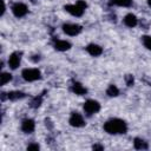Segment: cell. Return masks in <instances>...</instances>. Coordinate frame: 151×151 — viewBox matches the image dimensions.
Here are the masks:
<instances>
[{
	"label": "cell",
	"mask_w": 151,
	"mask_h": 151,
	"mask_svg": "<svg viewBox=\"0 0 151 151\" xmlns=\"http://www.w3.org/2000/svg\"><path fill=\"white\" fill-rule=\"evenodd\" d=\"M104 131L109 134H125L127 132V124L120 118H111L104 123Z\"/></svg>",
	"instance_id": "6da1fadb"
},
{
	"label": "cell",
	"mask_w": 151,
	"mask_h": 151,
	"mask_svg": "<svg viewBox=\"0 0 151 151\" xmlns=\"http://www.w3.org/2000/svg\"><path fill=\"white\" fill-rule=\"evenodd\" d=\"M86 8H87V4L85 0H78L76 4H68L64 6V9L68 14H71L72 17H77V18L81 17Z\"/></svg>",
	"instance_id": "7a4b0ae2"
},
{
	"label": "cell",
	"mask_w": 151,
	"mask_h": 151,
	"mask_svg": "<svg viewBox=\"0 0 151 151\" xmlns=\"http://www.w3.org/2000/svg\"><path fill=\"white\" fill-rule=\"evenodd\" d=\"M21 77L25 81L32 83V81H37V80L41 79V72H40V70H38L35 67L24 68L21 72Z\"/></svg>",
	"instance_id": "3957f363"
},
{
	"label": "cell",
	"mask_w": 151,
	"mask_h": 151,
	"mask_svg": "<svg viewBox=\"0 0 151 151\" xmlns=\"http://www.w3.org/2000/svg\"><path fill=\"white\" fill-rule=\"evenodd\" d=\"M83 110L87 117H91L100 111V104L94 99H87L83 105Z\"/></svg>",
	"instance_id": "277c9868"
},
{
	"label": "cell",
	"mask_w": 151,
	"mask_h": 151,
	"mask_svg": "<svg viewBox=\"0 0 151 151\" xmlns=\"http://www.w3.org/2000/svg\"><path fill=\"white\" fill-rule=\"evenodd\" d=\"M61 29H63V32H64L66 35L76 37V35H78V34L81 33L83 27H81L79 24H74V22H65V24L61 26Z\"/></svg>",
	"instance_id": "5b68a950"
},
{
	"label": "cell",
	"mask_w": 151,
	"mask_h": 151,
	"mask_svg": "<svg viewBox=\"0 0 151 151\" xmlns=\"http://www.w3.org/2000/svg\"><path fill=\"white\" fill-rule=\"evenodd\" d=\"M21 58H22V52L15 51V52L11 53L8 57V60H7L8 67L11 70H17L21 64Z\"/></svg>",
	"instance_id": "8992f818"
},
{
	"label": "cell",
	"mask_w": 151,
	"mask_h": 151,
	"mask_svg": "<svg viewBox=\"0 0 151 151\" xmlns=\"http://www.w3.org/2000/svg\"><path fill=\"white\" fill-rule=\"evenodd\" d=\"M11 11L15 18H24L28 13V7L24 2H15L11 7Z\"/></svg>",
	"instance_id": "52a82bcc"
},
{
	"label": "cell",
	"mask_w": 151,
	"mask_h": 151,
	"mask_svg": "<svg viewBox=\"0 0 151 151\" xmlns=\"http://www.w3.org/2000/svg\"><path fill=\"white\" fill-rule=\"evenodd\" d=\"M68 124L72 127H83V126L86 125L83 114L79 113V112H72L71 113V116L68 118Z\"/></svg>",
	"instance_id": "ba28073f"
},
{
	"label": "cell",
	"mask_w": 151,
	"mask_h": 151,
	"mask_svg": "<svg viewBox=\"0 0 151 151\" xmlns=\"http://www.w3.org/2000/svg\"><path fill=\"white\" fill-rule=\"evenodd\" d=\"M53 47H54V50H57V51H59V52H65V51H68V50L72 47V44H71L68 40L57 39V40H54V42H53Z\"/></svg>",
	"instance_id": "9c48e42d"
},
{
	"label": "cell",
	"mask_w": 151,
	"mask_h": 151,
	"mask_svg": "<svg viewBox=\"0 0 151 151\" xmlns=\"http://www.w3.org/2000/svg\"><path fill=\"white\" fill-rule=\"evenodd\" d=\"M35 130V122L31 118H26L21 122V131L24 133H32Z\"/></svg>",
	"instance_id": "30bf717a"
},
{
	"label": "cell",
	"mask_w": 151,
	"mask_h": 151,
	"mask_svg": "<svg viewBox=\"0 0 151 151\" xmlns=\"http://www.w3.org/2000/svg\"><path fill=\"white\" fill-rule=\"evenodd\" d=\"M85 50L91 57H99L103 54V47L98 44H88Z\"/></svg>",
	"instance_id": "8fae6325"
},
{
	"label": "cell",
	"mask_w": 151,
	"mask_h": 151,
	"mask_svg": "<svg viewBox=\"0 0 151 151\" xmlns=\"http://www.w3.org/2000/svg\"><path fill=\"white\" fill-rule=\"evenodd\" d=\"M123 22H124V25H125L126 27L133 28V27H136V26L138 25V18H137L133 13H127V14L124 17V19H123Z\"/></svg>",
	"instance_id": "7c38bea8"
},
{
	"label": "cell",
	"mask_w": 151,
	"mask_h": 151,
	"mask_svg": "<svg viewBox=\"0 0 151 151\" xmlns=\"http://www.w3.org/2000/svg\"><path fill=\"white\" fill-rule=\"evenodd\" d=\"M71 91H72L74 94H77V96H83V94H85V93L87 92V88H86L81 83L76 81V83H73V84L71 85Z\"/></svg>",
	"instance_id": "4fadbf2b"
},
{
	"label": "cell",
	"mask_w": 151,
	"mask_h": 151,
	"mask_svg": "<svg viewBox=\"0 0 151 151\" xmlns=\"http://www.w3.org/2000/svg\"><path fill=\"white\" fill-rule=\"evenodd\" d=\"M133 146L137 150H146L149 147L147 146V142H145L144 139H142L139 137H137V138L133 139Z\"/></svg>",
	"instance_id": "5bb4252c"
},
{
	"label": "cell",
	"mask_w": 151,
	"mask_h": 151,
	"mask_svg": "<svg viewBox=\"0 0 151 151\" xmlns=\"http://www.w3.org/2000/svg\"><path fill=\"white\" fill-rule=\"evenodd\" d=\"M7 96H8L7 99H9V100H19V99H22L26 97V94L21 91H9L7 93Z\"/></svg>",
	"instance_id": "9a60e30c"
},
{
	"label": "cell",
	"mask_w": 151,
	"mask_h": 151,
	"mask_svg": "<svg viewBox=\"0 0 151 151\" xmlns=\"http://www.w3.org/2000/svg\"><path fill=\"white\" fill-rule=\"evenodd\" d=\"M110 5H114L119 7H131L133 5V0H111Z\"/></svg>",
	"instance_id": "2e32d148"
},
{
	"label": "cell",
	"mask_w": 151,
	"mask_h": 151,
	"mask_svg": "<svg viewBox=\"0 0 151 151\" xmlns=\"http://www.w3.org/2000/svg\"><path fill=\"white\" fill-rule=\"evenodd\" d=\"M106 94H107L109 97H111V98L118 97V96H119V88H118L116 85L111 84V85H109L107 88H106Z\"/></svg>",
	"instance_id": "e0dca14e"
},
{
	"label": "cell",
	"mask_w": 151,
	"mask_h": 151,
	"mask_svg": "<svg viewBox=\"0 0 151 151\" xmlns=\"http://www.w3.org/2000/svg\"><path fill=\"white\" fill-rule=\"evenodd\" d=\"M11 80H12V74L9 72H1V74H0V84H1V86L8 84Z\"/></svg>",
	"instance_id": "ac0fdd59"
},
{
	"label": "cell",
	"mask_w": 151,
	"mask_h": 151,
	"mask_svg": "<svg viewBox=\"0 0 151 151\" xmlns=\"http://www.w3.org/2000/svg\"><path fill=\"white\" fill-rule=\"evenodd\" d=\"M142 42H143V46L151 51V35H143L142 37Z\"/></svg>",
	"instance_id": "d6986e66"
},
{
	"label": "cell",
	"mask_w": 151,
	"mask_h": 151,
	"mask_svg": "<svg viewBox=\"0 0 151 151\" xmlns=\"http://www.w3.org/2000/svg\"><path fill=\"white\" fill-rule=\"evenodd\" d=\"M40 104H41V97H35V98H33V100L31 103V106L32 107H38V106H40Z\"/></svg>",
	"instance_id": "ffe728a7"
},
{
	"label": "cell",
	"mask_w": 151,
	"mask_h": 151,
	"mask_svg": "<svg viewBox=\"0 0 151 151\" xmlns=\"http://www.w3.org/2000/svg\"><path fill=\"white\" fill-rule=\"evenodd\" d=\"M125 81H126V85H127V86H132L134 79H133V77H132L131 74H126V77H125Z\"/></svg>",
	"instance_id": "44dd1931"
},
{
	"label": "cell",
	"mask_w": 151,
	"mask_h": 151,
	"mask_svg": "<svg viewBox=\"0 0 151 151\" xmlns=\"http://www.w3.org/2000/svg\"><path fill=\"white\" fill-rule=\"evenodd\" d=\"M27 150H40V145L37 144V143L28 144V145H27Z\"/></svg>",
	"instance_id": "7402d4cb"
},
{
	"label": "cell",
	"mask_w": 151,
	"mask_h": 151,
	"mask_svg": "<svg viewBox=\"0 0 151 151\" xmlns=\"http://www.w3.org/2000/svg\"><path fill=\"white\" fill-rule=\"evenodd\" d=\"M92 149L93 150H104V146L103 145H93Z\"/></svg>",
	"instance_id": "603a6c76"
},
{
	"label": "cell",
	"mask_w": 151,
	"mask_h": 151,
	"mask_svg": "<svg viewBox=\"0 0 151 151\" xmlns=\"http://www.w3.org/2000/svg\"><path fill=\"white\" fill-rule=\"evenodd\" d=\"M146 1H147V5L151 7V0H146Z\"/></svg>",
	"instance_id": "cb8c5ba5"
}]
</instances>
